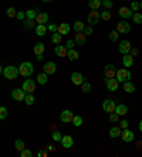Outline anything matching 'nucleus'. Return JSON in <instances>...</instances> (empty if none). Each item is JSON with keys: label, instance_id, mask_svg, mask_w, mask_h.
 <instances>
[{"label": "nucleus", "instance_id": "35", "mask_svg": "<svg viewBox=\"0 0 142 157\" xmlns=\"http://www.w3.org/2000/svg\"><path fill=\"white\" fill-rule=\"evenodd\" d=\"M100 17H101L104 21H109V20H111V13H109V10H104L100 13Z\"/></svg>", "mask_w": 142, "mask_h": 157}, {"label": "nucleus", "instance_id": "13", "mask_svg": "<svg viewBox=\"0 0 142 157\" xmlns=\"http://www.w3.org/2000/svg\"><path fill=\"white\" fill-rule=\"evenodd\" d=\"M43 70H44V72L47 74V75H51V74H54V72H56V70H57L56 62H53V61L45 62L44 67H43Z\"/></svg>", "mask_w": 142, "mask_h": 157}, {"label": "nucleus", "instance_id": "3", "mask_svg": "<svg viewBox=\"0 0 142 157\" xmlns=\"http://www.w3.org/2000/svg\"><path fill=\"white\" fill-rule=\"evenodd\" d=\"M116 81L118 82H121V84H124V82H127V81L131 79V72L128 70H125V68H121V70L116 71Z\"/></svg>", "mask_w": 142, "mask_h": 157}, {"label": "nucleus", "instance_id": "47", "mask_svg": "<svg viewBox=\"0 0 142 157\" xmlns=\"http://www.w3.org/2000/svg\"><path fill=\"white\" fill-rule=\"evenodd\" d=\"M20 156H22V157H31V156H33V153H31L30 150L23 149L22 151H20Z\"/></svg>", "mask_w": 142, "mask_h": 157}, {"label": "nucleus", "instance_id": "18", "mask_svg": "<svg viewBox=\"0 0 142 157\" xmlns=\"http://www.w3.org/2000/svg\"><path fill=\"white\" fill-rule=\"evenodd\" d=\"M71 81H73V84L74 85H81L82 82H84V77H82L80 72H73L71 74Z\"/></svg>", "mask_w": 142, "mask_h": 157}, {"label": "nucleus", "instance_id": "36", "mask_svg": "<svg viewBox=\"0 0 142 157\" xmlns=\"http://www.w3.org/2000/svg\"><path fill=\"white\" fill-rule=\"evenodd\" d=\"M37 11H38V9L37 10H33V9H31V10H27L26 11V17L30 18V20H34V18L37 17Z\"/></svg>", "mask_w": 142, "mask_h": 157}, {"label": "nucleus", "instance_id": "9", "mask_svg": "<svg viewBox=\"0 0 142 157\" xmlns=\"http://www.w3.org/2000/svg\"><path fill=\"white\" fill-rule=\"evenodd\" d=\"M73 117H74V113L68 109L63 110L60 113V121L64 122V123H71V122H73Z\"/></svg>", "mask_w": 142, "mask_h": 157}, {"label": "nucleus", "instance_id": "41", "mask_svg": "<svg viewBox=\"0 0 142 157\" xmlns=\"http://www.w3.org/2000/svg\"><path fill=\"white\" fill-rule=\"evenodd\" d=\"M118 37H120V33H118L116 30H112L111 33H109V40H111L112 43H115V41L118 40Z\"/></svg>", "mask_w": 142, "mask_h": 157}, {"label": "nucleus", "instance_id": "1", "mask_svg": "<svg viewBox=\"0 0 142 157\" xmlns=\"http://www.w3.org/2000/svg\"><path fill=\"white\" fill-rule=\"evenodd\" d=\"M19 72L20 75H23V77H30L31 74L34 72V68H33V64L29 61H24L20 64L19 67Z\"/></svg>", "mask_w": 142, "mask_h": 157}, {"label": "nucleus", "instance_id": "33", "mask_svg": "<svg viewBox=\"0 0 142 157\" xmlns=\"http://www.w3.org/2000/svg\"><path fill=\"white\" fill-rule=\"evenodd\" d=\"M34 95L33 94H26V98H24V102H26V105H29V106H31L34 103Z\"/></svg>", "mask_w": 142, "mask_h": 157}, {"label": "nucleus", "instance_id": "60", "mask_svg": "<svg viewBox=\"0 0 142 157\" xmlns=\"http://www.w3.org/2000/svg\"><path fill=\"white\" fill-rule=\"evenodd\" d=\"M2 72H3V68H2V65H0V75H2Z\"/></svg>", "mask_w": 142, "mask_h": 157}, {"label": "nucleus", "instance_id": "16", "mask_svg": "<svg viewBox=\"0 0 142 157\" xmlns=\"http://www.w3.org/2000/svg\"><path fill=\"white\" fill-rule=\"evenodd\" d=\"M121 137H122L124 142L129 143V142H132V140H134L135 136H134V132L128 130V128H127V129H124V132H121Z\"/></svg>", "mask_w": 142, "mask_h": 157}, {"label": "nucleus", "instance_id": "6", "mask_svg": "<svg viewBox=\"0 0 142 157\" xmlns=\"http://www.w3.org/2000/svg\"><path fill=\"white\" fill-rule=\"evenodd\" d=\"M115 108H116V103L114 102L112 99H105L104 102H102V109H104V112H107V113L115 112Z\"/></svg>", "mask_w": 142, "mask_h": 157}, {"label": "nucleus", "instance_id": "12", "mask_svg": "<svg viewBox=\"0 0 142 157\" xmlns=\"http://www.w3.org/2000/svg\"><path fill=\"white\" fill-rule=\"evenodd\" d=\"M54 52H56L57 57H60V58H63V57H67L68 48L65 47V45H60V44H57L56 48H54Z\"/></svg>", "mask_w": 142, "mask_h": 157}, {"label": "nucleus", "instance_id": "56", "mask_svg": "<svg viewBox=\"0 0 142 157\" xmlns=\"http://www.w3.org/2000/svg\"><path fill=\"white\" fill-rule=\"evenodd\" d=\"M131 52H132L131 55H132V57H134V55H138V52H139V51H138V50H136V48H135V50H131Z\"/></svg>", "mask_w": 142, "mask_h": 157}, {"label": "nucleus", "instance_id": "23", "mask_svg": "<svg viewBox=\"0 0 142 157\" xmlns=\"http://www.w3.org/2000/svg\"><path fill=\"white\" fill-rule=\"evenodd\" d=\"M36 20H37L38 24H45V23H49V14L47 13H38Z\"/></svg>", "mask_w": 142, "mask_h": 157}, {"label": "nucleus", "instance_id": "32", "mask_svg": "<svg viewBox=\"0 0 142 157\" xmlns=\"http://www.w3.org/2000/svg\"><path fill=\"white\" fill-rule=\"evenodd\" d=\"M73 29H74L77 33H80V31H84L85 26H84V23H82V21H75L74 26H73Z\"/></svg>", "mask_w": 142, "mask_h": 157}, {"label": "nucleus", "instance_id": "50", "mask_svg": "<svg viewBox=\"0 0 142 157\" xmlns=\"http://www.w3.org/2000/svg\"><path fill=\"white\" fill-rule=\"evenodd\" d=\"M82 33L85 34V36H91V34H93V27H91V26L85 27V29H84V31H82Z\"/></svg>", "mask_w": 142, "mask_h": 157}, {"label": "nucleus", "instance_id": "37", "mask_svg": "<svg viewBox=\"0 0 142 157\" xmlns=\"http://www.w3.org/2000/svg\"><path fill=\"white\" fill-rule=\"evenodd\" d=\"M132 20H134V23H136V24H142V14L139 11L134 13V14H132Z\"/></svg>", "mask_w": 142, "mask_h": 157}, {"label": "nucleus", "instance_id": "20", "mask_svg": "<svg viewBox=\"0 0 142 157\" xmlns=\"http://www.w3.org/2000/svg\"><path fill=\"white\" fill-rule=\"evenodd\" d=\"M70 30H71V27L68 26L67 23H61L60 26L57 27V33H60L61 36H64V34H68V33H70Z\"/></svg>", "mask_w": 142, "mask_h": 157}, {"label": "nucleus", "instance_id": "26", "mask_svg": "<svg viewBox=\"0 0 142 157\" xmlns=\"http://www.w3.org/2000/svg\"><path fill=\"white\" fill-rule=\"evenodd\" d=\"M44 50H45V47H44V44L43 43H37L36 45H34V48H33V51H34V54L36 55H41L43 52H44Z\"/></svg>", "mask_w": 142, "mask_h": 157}, {"label": "nucleus", "instance_id": "10", "mask_svg": "<svg viewBox=\"0 0 142 157\" xmlns=\"http://www.w3.org/2000/svg\"><path fill=\"white\" fill-rule=\"evenodd\" d=\"M23 89H24V92H27V94H33V92L36 91V82H34L33 79H26L23 82Z\"/></svg>", "mask_w": 142, "mask_h": 157}, {"label": "nucleus", "instance_id": "17", "mask_svg": "<svg viewBox=\"0 0 142 157\" xmlns=\"http://www.w3.org/2000/svg\"><path fill=\"white\" fill-rule=\"evenodd\" d=\"M118 13H120V16L122 18H125V20H128V18L132 17V10L129 7H120V10H118Z\"/></svg>", "mask_w": 142, "mask_h": 157}, {"label": "nucleus", "instance_id": "31", "mask_svg": "<svg viewBox=\"0 0 142 157\" xmlns=\"http://www.w3.org/2000/svg\"><path fill=\"white\" fill-rule=\"evenodd\" d=\"M71 123L74 124L75 128L81 126V124H82V116H80V115H74V117H73V122H71Z\"/></svg>", "mask_w": 142, "mask_h": 157}, {"label": "nucleus", "instance_id": "24", "mask_svg": "<svg viewBox=\"0 0 142 157\" xmlns=\"http://www.w3.org/2000/svg\"><path fill=\"white\" fill-rule=\"evenodd\" d=\"M101 6H102L101 0H90V2H88V7H90L91 10H98Z\"/></svg>", "mask_w": 142, "mask_h": 157}, {"label": "nucleus", "instance_id": "27", "mask_svg": "<svg viewBox=\"0 0 142 157\" xmlns=\"http://www.w3.org/2000/svg\"><path fill=\"white\" fill-rule=\"evenodd\" d=\"M36 33H37V36H40V37L45 36V33H47V27H45V24H37V27H36Z\"/></svg>", "mask_w": 142, "mask_h": 157}, {"label": "nucleus", "instance_id": "22", "mask_svg": "<svg viewBox=\"0 0 142 157\" xmlns=\"http://www.w3.org/2000/svg\"><path fill=\"white\" fill-rule=\"evenodd\" d=\"M122 64L125 68H129V67H132V64H134V57H132L131 54H125V57L122 58Z\"/></svg>", "mask_w": 142, "mask_h": 157}, {"label": "nucleus", "instance_id": "7", "mask_svg": "<svg viewBox=\"0 0 142 157\" xmlns=\"http://www.w3.org/2000/svg\"><path fill=\"white\" fill-rule=\"evenodd\" d=\"M11 98L16 99V101H19V102H23L24 101V98H26V92H24V89H20V88H16V89H13L11 91Z\"/></svg>", "mask_w": 142, "mask_h": 157}, {"label": "nucleus", "instance_id": "15", "mask_svg": "<svg viewBox=\"0 0 142 157\" xmlns=\"http://www.w3.org/2000/svg\"><path fill=\"white\" fill-rule=\"evenodd\" d=\"M60 142H61V146H63L64 149H71L73 144H74V139H73L71 136H63Z\"/></svg>", "mask_w": 142, "mask_h": 157}, {"label": "nucleus", "instance_id": "21", "mask_svg": "<svg viewBox=\"0 0 142 157\" xmlns=\"http://www.w3.org/2000/svg\"><path fill=\"white\" fill-rule=\"evenodd\" d=\"M115 112L120 115V116H125V115L128 113L127 105H124V103H118V105H116V108H115Z\"/></svg>", "mask_w": 142, "mask_h": 157}, {"label": "nucleus", "instance_id": "30", "mask_svg": "<svg viewBox=\"0 0 142 157\" xmlns=\"http://www.w3.org/2000/svg\"><path fill=\"white\" fill-rule=\"evenodd\" d=\"M109 136H111L112 139H116V137H120V136H121V128H118V126L112 128L111 130H109Z\"/></svg>", "mask_w": 142, "mask_h": 157}, {"label": "nucleus", "instance_id": "14", "mask_svg": "<svg viewBox=\"0 0 142 157\" xmlns=\"http://www.w3.org/2000/svg\"><path fill=\"white\" fill-rule=\"evenodd\" d=\"M105 85H107V89H108V91L114 92V91H118L120 82L116 79H114V78H111V79H105Z\"/></svg>", "mask_w": 142, "mask_h": 157}, {"label": "nucleus", "instance_id": "61", "mask_svg": "<svg viewBox=\"0 0 142 157\" xmlns=\"http://www.w3.org/2000/svg\"><path fill=\"white\" fill-rule=\"evenodd\" d=\"M139 9H141V10H142V2H141V3H139Z\"/></svg>", "mask_w": 142, "mask_h": 157}, {"label": "nucleus", "instance_id": "55", "mask_svg": "<svg viewBox=\"0 0 142 157\" xmlns=\"http://www.w3.org/2000/svg\"><path fill=\"white\" fill-rule=\"evenodd\" d=\"M45 149L49 150V151H54V146H53V144H49V146L45 147Z\"/></svg>", "mask_w": 142, "mask_h": 157}, {"label": "nucleus", "instance_id": "53", "mask_svg": "<svg viewBox=\"0 0 142 157\" xmlns=\"http://www.w3.org/2000/svg\"><path fill=\"white\" fill-rule=\"evenodd\" d=\"M57 27L58 26H56V24H49V30L51 33H57Z\"/></svg>", "mask_w": 142, "mask_h": 157}, {"label": "nucleus", "instance_id": "8", "mask_svg": "<svg viewBox=\"0 0 142 157\" xmlns=\"http://www.w3.org/2000/svg\"><path fill=\"white\" fill-rule=\"evenodd\" d=\"M116 31H118L120 34H128L129 31H131V26L128 24V21L122 20V21H120L118 24H116Z\"/></svg>", "mask_w": 142, "mask_h": 157}, {"label": "nucleus", "instance_id": "2", "mask_svg": "<svg viewBox=\"0 0 142 157\" xmlns=\"http://www.w3.org/2000/svg\"><path fill=\"white\" fill-rule=\"evenodd\" d=\"M19 68H16V67H13V65H9V67H6L3 70V77L6 78V79H16L17 78V75H19Z\"/></svg>", "mask_w": 142, "mask_h": 157}, {"label": "nucleus", "instance_id": "49", "mask_svg": "<svg viewBox=\"0 0 142 157\" xmlns=\"http://www.w3.org/2000/svg\"><path fill=\"white\" fill-rule=\"evenodd\" d=\"M74 45H75V41L74 40H67V43H65V47L70 50V48H74Z\"/></svg>", "mask_w": 142, "mask_h": 157}, {"label": "nucleus", "instance_id": "34", "mask_svg": "<svg viewBox=\"0 0 142 157\" xmlns=\"http://www.w3.org/2000/svg\"><path fill=\"white\" fill-rule=\"evenodd\" d=\"M81 91L84 92V94H90L91 92V84L90 82H85V81H84V82L81 84Z\"/></svg>", "mask_w": 142, "mask_h": 157}, {"label": "nucleus", "instance_id": "28", "mask_svg": "<svg viewBox=\"0 0 142 157\" xmlns=\"http://www.w3.org/2000/svg\"><path fill=\"white\" fill-rule=\"evenodd\" d=\"M78 51H75L74 48H70L67 52V57L70 58V61H75V59H78Z\"/></svg>", "mask_w": 142, "mask_h": 157}, {"label": "nucleus", "instance_id": "11", "mask_svg": "<svg viewBox=\"0 0 142 157\" xmlns=\"http://www.w3.org/2000/svg\"><path fill=\"white\" fill-rule=\"evenodd\" d=\"M118 50H120V52H121V54H124V55L129 54V52H131V50H132V45H131V43H129V41L124 40V41H121V43H120Z\"/></svg>", "mask_w": 142, "mask_h": 157}, {"label": "nucleus", "instance_id": "25", "mask_svg": "<svg viewBox=\"0 0 142 157\" xmlns=\"http://www.w3.org/2000/svg\"><path fill=\"white\" fill-rule=\"evenodd\" d=\"M124 91L127 92V94H134L135 92V85L132 84V82H129V81L124 82Z\"/></svg>", "mask_w": 142, "mask_h": 157}, {"label": "nucleus", "instance_id": "51", "mask_svg": "<svg viewBox=\"0 0 142 157\" xmlns=\"http://www.w3.org/2000/svg\"><path fill=\"white\" fill-rule=\"evenodd\" d=\"M37 156L38 157H47L49 156V150H40V151L37 153Z\"/></svg>", "mask_w": 142, "mask_h": 157}, {"label": "nucleus", "instance_id": "45", "mask_svg": "<svg viewBox=\"0 0 142 157\" xmlns=\"http://www.w3.org/2000/svg\"><path fill=\"white\" fill-rule=\"evenodd\" d=\"M24 27L27 30H31L34 27V20H30V18H27L26 21H24Z\"/></svg>", "mask_w": 142, "mask_h": 157}, {"label": "nucleus", "instance_id": "42", "mask_svg": "<svg viewBox=\"0 0 142 157\" xmlns=\"http://www.w3.org/2000/svg\"><path fill=\"white\" fill-rule=\"evenodd\" d=\"M102 6L105 10H111L114 7V3H112V0H102Z\"/></svg>", "mask_w": 142, "mask_h": 157}, {"label": "nucleus", "instance_id": "44", "mask_svg": "<svg viewBox=\"0 0 142 157\" xmlns=\"http://www.w3.org/2000/svg\"><path fill=\"white\" fill-rule=\"evenodd\" d=\"M6 117H7V109L4 106H0V121L6 119Z\"/></svg>", "mask_w": 142, "mask_h": 157}, {"label": "nucleus", "instance_id": "57", "mask_svg": "<svg viewBox=\"0 0 142 157\" xmlns=\"http://www.w3.org/2000/svg\"><path fill=\"white\" fill-rule=\"evenodd\" d=\"M139 132H141V133H142V121L139 122Z\"/></svg>", "mask_w": 142, "mask_h": 157}, {"label": "nucleus", "instance_id": "39", "mask_svg": "<svg viewBox=\"0 0 142 157\" xmlns=\"http://www.w3.org/2000/svg\"><path fill=\"white\" fill-rule=\"evenodd\" d=\"M14 147L19 150V151H22L23 149H26V146H24V142H23L22 139H17V140H16V142H14Z\"/></svg>", "mask_w": 142, "mask_h": 157}, {"label": "nucleus", "instance_id": "38", "mask_svg": "<svg viewBox=\"0 0 142 157\" xmlns=\"http://www.w3.org/2000/svg\"><path fill=\"white\" fill-rule=\"evenodd\" d=\"M61 40H63V36H61L60 33H54V34H53L51 41H53L54 44H60V43H61Z\"/></svg>", "mask_w": 142, "mask_h": 157}, {"label": "nucleus", "instance_id": "5", "mask_svg": "<svg viewBox=\"0 0 142 157\" xmlns=\"http://www.w3.org/2000/svg\"><path fill=\"white\" fill-rule=\"evenodd\" d=\"M100 11L97 10H91L90 14H88V17H87V23L90 24V26H95V24H98V21H100Z\"/></svg>", "mask_w": 142, "mask_h": 157}, {"label": "nucleus", "instance_id": "19", "mask_svg": "<svg viewBox=\"0 0 142 157\" xmlns=\"http://www.w3.org/2000/svg\"><path fill=\"white\" fill-rule=\"evenodd\" d=\"M85 34L82 33V31H80V33H77L75 34V38H74V41H75V44L77 45H80V47H82V45H85Z\"/></svg>", "mask_w": 142, "mask_h": 157}, {"label": "nucleus", "instance_id": "52", "mask_svg": "<svg viewBox=\"0 0 142 157\" xmlns=\"http://www.w3.org/2000/svg\"><path fill=\"white\" fill-rule=\"evenodd\" d=\"M120 128L121 129H127L128 128V121H125V119H124V121H121L120 122Z\"/></svg>", "mask_w": 142, "mask_h": 157}, {"label": "nucleus", "instance_id": "46", "mask_svg": "<svg viewBox=\"0 0 142 157\" xmlns=\"http://www.w3.org/2000/svg\"><path fill=\"white\" fill-rule=\"evenodd\" d=\"M61 137H63V136H61L60 132H57V130L53 132V140H56V142H60Z\"/></svg>", "mask_w": 142, "mask_h": 157}, {"label": "nucleus", "instance_id": "43", "mask_svg": "<svg viewBox=\"0 0 142 157\" xmlns=\"http://www.w3.org/2000/svg\"><path fill=\"white\" fill-rule=\"evenodd\" d=\"M109 121H111L112 123H116V122L120 121V115L116 113V112H112V113L109 115Z\"/></svg>", "mask_w": 142, "mask_h": 157}, {"label": "nucleus", "instance_id": "48", "mask_svg": "<svg viewBox=\"0 0 142 157\" xmlns=\"http://www.w3.org/2000/svg\"><path fill=\"white\" fill-rule=\"evenodd\" d=\"M129 9H131L132 11H138L139 10V3H138V2H132L131 7H129Z\"/></svg>", "mask_w": 142, "mask_h": 157}, {"label": "nucleus", "instance_id": "58", "mask_svg": "<svg viewBox=\"0 0 142 157\" xmlns=\"http://www.w3.org/2000/svg\"><path fill=\"white\" fill-rule=\"evenodd\" d=\"M37 59H38V61H41V59H43V54H41V55H37Z\"/></svg>", "mask_w": 142, "mask_h": 157}, {"label": "nucleus", "instance_id": "40", "mask_svg": "<svg viewBox=\"0 0 142 157\" xmlns=\"http://www.w3.org/2000/svg\"><path fill=\"white\" fill-rule=\"evenodd\" d=\"M6 14H7V17L14 18L16 16H17V11H16V9H14V7H9L7 10H6Z\"/></svg>", "mask_w": 142, "mask_h": 157}, {"label": "nucleus", "instance_id": "54", "mask_svg": "<svg viewBox=\"0 0 142 157\" xmlns=\"http://www.w3.org/2000/svg\"><path fill=\"white\" fill-rule=\"evenodd\" d=\"M24 16H26V13H23V11H19V13H17V16H16V17L19 18V20H23V18H24Z\"/></svg>", "mask_w": 142, "mask_h": 157}, {"label": "nucleus", "instance_id": "4", "mask_svg": "<svg viewBox=\"0 0 142 157\" xmlns=\"http://www.w3.org/2000/svg\"><path fill=\"white\" fill-rule=\"evenodd\" d=\"M116 75V68L112 64H107L104 67V77L105 79H111V78H115Z\"/></svg>", "mask_w": 142, "mask_h": 157}, {"label": "nucleus", "instance_id": "29", "mask_svg": "<svg viewBox=\"0 0 142 157\" xmlns=\"http://www.w3.org/2000/svg\"><path fill=\"white\" fill-rule=\"evenodd\" d=\"M47 81H49V75H47L45 72H41V74H38V75H37V82L40 85L47 84Z\"/></svg>", "mask_w": 142, "mask_h": 157}, {"label": "nucleus", "instance_id": "59", "mask_svg": "<svg viewBox=\"0 0 142 157\" xmlns=\"http://www.w3.org/2000/svg\"><path fill=\"white\" fill-rule=\"evenodd\" d=\"M44 3H49V2H54V0H43Z\"/></svg>", "mask_w": 142, "mask_h": 157}]
</instances>
